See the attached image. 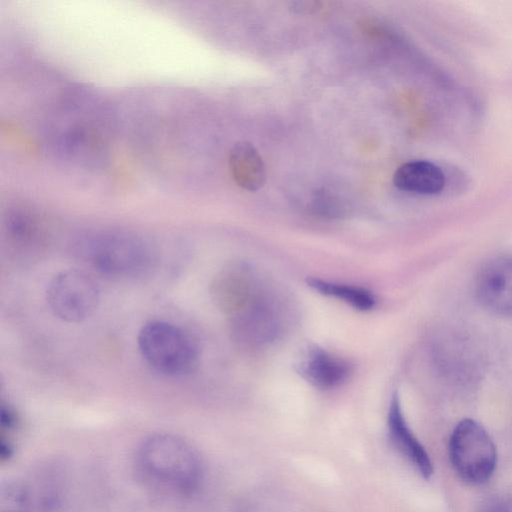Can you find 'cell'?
<instances>
[{"instance_id":"6da1fadb","label":"cell","mask_w":512,"mask_h":512,"mask_svg":"<svg viewBox=\"0 0 512 512\" xmlns=\"http://www.w3.org/2000/svg\"><path fill=\"white\" fill-rule=\"evenodd\" d=\"M137 466L150 486L171 494H187L201 478V461L182 438L157 433L145 438L137 452Z\"/></svg>"},{"instance_id":"7a4b0ae2","label":"cell","mask_w":512,"mask_h":512,"mask_svg":"<svg viewBox=\"0 0 512 512\" xmlns=\"http://www.w3.org/2000/svg\"><path fill=\"white\" fill-rule=\"evenodd\" d=\"M137 344L144 360L164 375L184 376L197 366V344L173 323L162 320L147 322L138 333Z\"/></svg>"},{"instance_id":"3957f363","label":"cell","mask_w":512,"mask_h":512,"mask_svg":"<svg viewBox=\"0 0 512 512\" xmlns=\"http://www.w3.org/2000/svg\"><path fill=\"white\" fill-rule=\"evenodd\" d=\"M448 451L454 471L465 483L480 485L492 477L497 465L496 446L477 421L463 419L455 426Z\"/></svg>"},{"instance_id":"277c9868","label":"cell","mask_w":512,"mask_h":512,"mask_svg":"<svg viewBox=\"0 0 512 512\" xmlns=\"http://www.w3.org/2000/svg\"><path fill=\"white\" fill-rule=\"evenodd\" d=\"M230 317L234 339L245 346H260L277 339L285 328L286 307L261 283Z\"/></svg>"},{"instance_id":"5b68a950","label":"cell","mask_w":512,"mask_h":512,"mask_svg":"<svg viewBox=\"0 0 512 512\" xmlns=\"http://www.w3.org/2000/svg\"><path fill=\"white\" fill-rule=\"evenodd\" d=\"M89 258L99 272L113 277H135L152 266L153 252L140 237L125 232L97 236L89 245Z\"/></svg>"},{"instance_id":"8992f818","label":"cell","mask_w":512,"mask_h":512,"mask_svg":"<svg viewBox=\"0 0 512 512\" xmlns=\"http://www.w3.org/2000/svg\"><path fill=\"white\" fill-rule=\"evenodd\" d=\"M99 288L85 272L68 269L59 272L49 283L47 303L59 319L78 323L96 310Z\"/></svg>"},{"instance_id":"52a82bcc","label":"cell","mask_w":512,"mask_h":512,"mask_svg":"<svg viewBox=\"0 0 512 512\" xmlns=\"http://www.w3.org/2000/svg\"><path fill=\"white\" fill-rule=\"evenodd\" d=\"M475 291L490 312L512 316V256H497L484 263L476 276Z\"/></svg>"},{"instance_id":"ba28073f","label":"cell","mask_w":512,"mask_h":512,"mask_svg":"<svg viewBox=\"0 0 512 512\" xmlns=\"http://www.w3.org/2000/svg\"><path fill=\"white\" fill-rule=\"evenodd\" d=\"M255 272L245 263H233L223 268L212 281L210 293L214 304L231 316L259 285Z\"/></svg>"},{"instance_id":"9c48e42d","label":"cell","mask_w":512,"mask_h":512,"mask_svg":"<svg viewBox=\"0 0 512 512\" xmlns=\"http://www.w3.org/2000/svg\"><path fill=\"white\" fill-rule=\"evenodd\" d=\"M296 370L308 383L319 389H332L343 384L351 367L342 357L321 347L306 349L300 356Z\"/></svg>"},{"instance_id":"30bf717a","label":"cell","mask_w":512,"mask_h":512,"mask_svg":"<svg viewBox=\"0 0 512 512\" xmlns=\"http://www.w3.org/2000/svg\"><path fill=\"white\" fill-rule=\"evenodd\" d=\"M387 424L390 438L395 446L423 478H430L434 470L433 463L425 447L408 425L397 392L392 395L390 401Z\"/></svg>"},{"instance_id":"8fae6325","label":"cell","mask_w":512,"mask_h":512,"mask_svg":"<svg viewBox=\"0 0 512 512\" xmlns=\"http://www.w3.org/2000/svg\"><path fill=\"white\" fill-rule=\"evenodd\" d=\"M393 183L402 191L434 195L444 189L446 179L443 171L434 163L415 160L402 164L395 171Z\"/></svg>"},{"instance_id":"7c38bea8","label":"cell","mask_w":512,"mask_h":512,"mask_svg":"<svg viewBox=\"0 0 512 512\" xmlns=\"http://www.w3.org/2000/svg\"><path fill=\"white\" fill-rule=\"evenodd\" d=\"M229 165L233 178L240 187L255 191L263 186L265 167L261 156L251 143H236L230 151Z\"/></svg>"},{"instance_id":"4fadbf2b","label":"cell","mask_w":512,"mask_h":512,"mask_svg":"<svg viewBox=\"0 0 512 512\" xmlns=\"http://www.w3.org/2000/svg\"><path fill=\"white\" fill-rule=\"evenodd\" d=\"M307 284L318 293L339 299L361 311L371 310L376 305L374 294L363 287L331 282L315 277L307 279Z\"/></svg>"},{"instance_id":"5bb4252c","label":"cell","mask_w":512,"mask_h":512,"mask_svg":"<svg viewBox=\"0 0 512 512\" xmlns=\"http://www.w3.org/2000/svg\"><path fill=\"white\" fill-rule=\"evenodd\" d=\"M7 230L13 243L23 247L38 241L41 234V225L34 213L20 209L9 214Z\"/></svg>"},{"instance_id":"9a60e30c","label":"cell","mask_w":512,"mask_h":512,"mask_svg":"<svg viewBox=\"0 0 512 512\" xmlns=\"http://www.w3.org/2000/svg\"><path fill=\"white\" fill-rule=\"evenodd\" d=\"M26 494L22 487L8 483L1 488V512H25Z\"/></svg>"},{"instance_id":"2e32d148","label":"cell","mask_w":512,"mask_h":512,"mask_svg":"<svg viewBox=\"0 0 512 512\" xmlns=\"http://www.w3.org/2000/svg\"><path fill=\"white\" fill-rule=\"evenodd\" d=\"M482 512H512V501L508 499H493L483 508Z\"/></svg>"}]
</instances>
